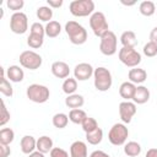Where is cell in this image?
<instances>
[{"instance_id":"cell-1","label":"cell","mask_w":157,"mask_h":157,"mask_svg":"<svg viewBox=\"0 0 157 157\" xmlns=\"http://www.w3.org/2000/svg\"><path fill=\"white\" fill-rule=\"evenodd\" d=\"M65 32L72 44L81 45L87 40V31L76 21H69L65 25Z\"/></svg>"},{"instance_id":"cell-2","label":"cell","mask_w":157,"mask_h":157,"mask_svg":"<svg viewBox=\"0 0 157 157\" xmlns=\"http://www.w3.org/2000/svg\"><path fill=\"white\" fill-rule=\"evenodd\" d=\"M93 77H94L96 90H98L101 92H105L112 87L113 78H112V74L108 69H105L103 66H99V67L94 69Z\"/></svg>"},{"instance_id":"cell-3","label":"cell","mask_w":157,"mask_h":157,"mask_svg":"<svg viewBox=\"0 0 157 157\" xmlns=\"http://www.w3.org/2000/svg\"><path fill=\"white\" fill-rule=\"evenodd\" d=\"M26 94H27V98L34 103H45L49 99L50 92H49V88L44 85L32 83L27 87Z\"/></svg>"},{"instance_id":"cell-4","label":"cell","mask_w":157,"mask_h":157,"mask_svg":"<svg viewBox=\"0 0 157 157\" xmlns=\"http://www.w3.org/2000/svg\"><path fill=\"white\" fill-rule=\"evenodd\" d=\"M69 10L76 17H85L93 13L94 2L92 0H74L70 2Z\"/></svg>"},{"instance_id":"cell-5","label":"cell","mask_w":157,"mask_h":157,"mask_svg":"<svg viewBox=\"0 0 157 157\" xmlns=\"http://www.w3.org/2000/svg\"><path fill=\"white\" fill-rule=\"evenodd\" d=\"M128 136H129V130L125 126V124H121V123L114 124L110 128L109 132H108V140L114 146L124 145L126 139H128Z\"/></svg>"},{"instance_id":"cell-6","label":"cell","mask_w":157,"mask_h":157,"mask_svg":"<svg viewBox=\"0 0 157 157\" xmlns=\"http://www.w3.org/2000/svg\"><path fill=\"white\" fill-rule=\"evenodd\" d=\"M90 26H91V29L94 33V36H97L99 38L105 32L109 31V26H108L107 18H105L104 13L101 12V11H96V12H93L91 15V17H90Z\"/></svg>"},{"instance_id":"cell-7","label":"cell","mask_w":157,"mask_h":157,"mask_svg":"<svg viewBox=\"0 0 157 157\" xmlns=\"http://www.w3.org/2000/svg\"><path fill=\"white\" fill-rule=\"evenodd\" d=\"M119 60L128 67H137L141 63V54L135 48H125L123 47L119 50Z\"/></svg>"},{"instance_id":"cell-8","label":"cell","mask_w":157,"mask_h":157,"mask_svg":"<svg viewBox=\"0 0 157 157\" xmlns=\"http://www.w3.org/2000/svg\"><path fill=\"white\" fill-rule=\"evenodd\" d=\"M117 44L118 39L114 32L108 31L101 37V43H99V50L102 54L110 56L117 53Z\"/></svg>"},{"instance_id":"cell-9","label":"cell","mask_w":157,"mask_h":157,"mask_svg":"<svg viewBox=\"0 0 157 157\" xmlns=\"http://www.w3.org/2000/svg\"><path fill=\"white\" fill-rule=\"evenodd\" d=\"M20 64L21 66L28 70H37L42 65V56L33 50H25L20 54Z\"/></svg>"},{"instance_id":"cell-10","label":"cell","mask_w":157,"mask_h":157,"mask_svg":"<svg viewBox=\"0 0 157 157\" xmlns=\"http://www.w3.org/2000/svg\"><path fill=\"white\" fill-rule=\"evenodd\" d=\"M10 29L16 34H23L28 29V18L26 13L18 11L10 17Z\"/></svg>"},{"instance_id":"cell-11","label":"cell","mask_w":157,"mask_h":157,"mask_svg":"<svg viewBox=\"0 0 157 157\" xmlns=\"http://www.w3.org/2000/svg\"><path fill=\"white\" fill-rule=\"evenodd\" d=\"M136 114V104L129 101H124L119 104V115L123 123L129 124L132 117Z\"/></svg>"},{"instance_id":"cell-12","label":"cell","mask_w":157,"mask_h":157,"mask_svg":"<svg viewBox=\"0 0 157 157\" xmlns=\"http://www.w3.org/2000/svg\"><path fill=\"white\" fill-rule=\"evenodd\" d=\"M94 72V69L88 63H80L74 69V76L78 81H86L88 80Z\"/></svg>"},{"instance_id":"cell-13","label":"cell","mask_w":157,"mask_h":157,"mask_svg":"<svg viewBox=\"0 0 157 157\" xmlns=\"http://www.w3.org/2000/svg\"><path fill=\"white\" fill-rule=\"evenodd\" d=\"M50 69L52 74L58 78H67L70 75V67L64 61H54Z\"/></svg>"},{"instance_id":"cell-14","label":"cell","mask_w":157,"mask_h":157,"mask_svg":"<svg viewBox=\"0 0 157 157\" xmlns=\"http://www.w3.org/2000/svg\"><path fill=\"white\" fill-rule=\"evenodd\" d=\"M20 146H21V151L23 153L29 155V153L34 152V150L37 148V140L31 135H25L21 139Z\"/></svg>"},{"instance_id":"cell-15","label":"cell","mask_w":157,"mask_h":157,"mask_svg":"<svg viewBox=\"0 0 157 157\" xmlns=\"http://www.w3.org/2000/svg\"><path fill=\"white\" fill-rule=\"evenodd\" d=\"M128 76H129L130 82H132L134 85H135V83L139 85V83H142V82L146 81V78H147V72H146V70H144V69H141V67H132V69H130Z\"/></svg>"},{"instance_id":"cell-16","label":"cell","mask_w":157,"mask_h":157,"mask_svg":"<svg viewBox=\"0 0 157 157\" xmlns=\"http://www.w3.org/2000/svg\"><path fill=\"white\" fill-rule=\"evenodd\" d=\"M70 157H88L87 156V145L83 141H75L70 146Z\"/></svg>"},{"instance_id":"cell-17","label":"cell","mask_w":157,"mask_h":157,"mask_svg":"<svg viewBox=\"0 0 157 157\" xmlns=\"http://www.w3.org/2000/svg\"><path fill=\"white\" fill-rule=\"evenodd\" d=\"M150 99V91L147 87L145 86H136L135 88V93L132 96V101L134 103H137V104H144L146 103L147 101Z\"/></svg>"},{"instance_id":"cell-18","label":"cell","mask_w":157,"mask_h":157,"mask_svg":"<svg viewBox=\"0 0 157 157\" xmlns=\"http://www.w3.org/2000/svg\"><path fill=\"white\" fill-rule=\"evenodd\" d=\"M6 76L11 82H21L25 77L23 70L17 65H11L6 70Z\"/></svg>"},{"instance_id":"cell-19","label":"cell","mask_w":157,"mask_h":157,"mask_svg":"<svg viewBox=\"0 0 157 157\" xmlns=\"http://www.w3.org/2000/svg\"><path fill=\"white\" fill-rule=\"evenodd\" d=\"M135 88L136 86L132 83V82H123L119 87V94L121 98H124L125 101H129V99H132V96L135 93Z\"/></svg>"},{"instance_id":"cell-20","label":"cell","mask_w":157,"mask_h":157,"mask_svg":"<svg viewBox=\"0 0 157 157\" xmlns=\"http://www.w3.org/2000/svg\"><path fill=\"white\" fill-rule=\"evenodd\" d=\"M120 42H121L123 47H125V48H135V45L137 44V38H136L135 32H132V31L123 32V34L120 36Z\"/></svg>"},{"instance_id":"cell-21","label":"cell","mask_w":157,"mask_h":157,"mask_svg":"<svg viewBox=\"0 0 157 157\" xmlns=\"http://www.w3.org/2000/svg\"><path fill=\"white\" fill-rule=\"evenodd\" d=\"M52 150H53V140L49 136L43 135L37 140V151L42 153H48Z\"/></svg>"},{"instance_id":"cell-22","label":"cell","mask_w":157,"mask_h":157,"mask_svg":"<svg viewBox=\"0 0 157 157\" xmlns=\"http://www.w3.org/2000/svg\"><path fill=\"white\" fill-rule=\"evenodd\" d=\"M83 103H85V99H83V97H82L81 94L74 93V94H70V96H67V97L65 98V104H66L69 108H71V109L81 108V107L83 105Z\"/></svg>"},{"instance_id":"cell-23","label":"cell","mask_w":157,"mask_h":157,"mask_svg":"<svg viewBox=\"0 0 157 157\" xmlns=\"http://www.w3.org/2000/svg\"><path fill=\"white\" fill-rule=\"evenodd\" d=\"M1 69V82H0V92L6 96V97H11L13 94V90H12V86L10 83V81L5 77V70L4 67H0Z\"/></svg>"},{"instance_id":"cell-24","label":"cell","mask_w":157,"mask_h":157,"mask_svg":"<svg viewBox=\"0 0 157 157\" xmlns=\"http://www.w3.org/2000/svg\"><path fill=\"white\" fill-rule=\"evenodd\" d=\"M61 32V26L58 21H50L47 23L45 26V34L49 37V38H55L60 34Z\"/></svg>"},{"instance_id":"cell-25","label":"cell","mask_w":157,"mask_h":157,"mask_svg":"<svg viewBox=\"0 0 157 157\" xmlns=\"http://www.w3.org/2000/svg\"><path fill=\"white\" fill-rule=\"evenodd\" d=\"M87 118V114L85 110L77 108V109H71L69 113V120L72 121L74 124H82V121Z\"/></svg>"},{"instance_id":"cell-26","label":"cell","mask_w":157,"mask_h":157,"mask_svg":"<svg viewBox=\"0 0 157 157\" xmlns=\"http://www.w3.org/2000/svg\"><path fill=\"white\" fill-rule=\"evenodd\" d=\"M124 152L126 156L129 157H136L140 155L141 152V146L140 144H137L136 141H129L128 144H125L124 146Z\"/></svg>"},{"instance_id":"cell-27","label":"cell","mask_w":157,"mask_h":157,"mask_svg":"<svg viewBox=\"0 0 157 157\" xmlns=\"http://www.w3.org/2000/svg\"><path fill=\"white\" fill-rule=\"evenodd\" d=\"M139 10L141 12V15L146 16V17H150L152 16L155 12H156V5L153 1H150V0H146V1H142L139 6Z\"/></svg>"},{"instance_id":"cell-28","label":"cell","mask_w":157,"mask_h":157,"mask_svg":"<svg viewBox=\"0 0 157 157\" xmlns=\"http://www.w3.org/2000/svg\"><path fill=\"white\" fill-rule=\"evenodd\" d=\"M102 139H103V130L101 128H97L96 130L86 134V140L91 145H98V144H101Z\"/></svg>"},{"instance_id":"cell-29","label":"cell","mask_w":157,"mask_h":157,"mask_svg":"<svg viewBox=\"0 0 157 157\" xmlns=\"http://www.w3.org/2000/svg\"><path fill=\"white\" fill-rule=\"evenodd\" d=\"M15 139V132L10 128H2L0 130V145H10Z\"/></svg>"},{"instance_id":"cell-30","label":"cell","mask_w":157,"mask_h":157,"mask_svg":"<svg viewBox=\"0 0 157 157\" xmlns=\"http://www.w3.org/2000/svg\"><path fill=\"white\" fill-rule=\"evenodd\" d=\"M37 17L43 22H50L53 17V10L49 6H40L37 9Z\"/></svg>"},{"instance_id":"cell-31","label":"cell","mask_w":157,"mask_h":157,"mask_svg":"<svg viewBox=\"0 0 157 157\" xmlns=\"http://www.w3.org/2000/svg\"><path fill=\"white\" fill-rule=\"evenodd\" d=\"M76 90H77V80H76V78L67 77V78L64 80V82H63V91H64L67 96L74 94Z\"/></svg>"},{"instance_id":"cell-32","label":"cell","mask_w":157,"mask_h":157,"mask_svg":"<svg viewBox=\"0 0 157 157\" xmlns=\"http://www.w3.org/2000/svg\"><path fill=\"white\" fill-rule=\"evenodd\" d=\"M67 123H69V115H66L65 113H56L53 117V125L58 129L66 128Z\"/></svg>"},{"instance_id":"cell-33","label":"cell","mask_w":157,"mask_h":157,"mask_svg":"<svg viewBox=\"0 0 157 157\" xmlns=\"http://www.w3.org/2000/svg\"><path fill=\"white\" fill-rule=\"evenodd\" d=\"M43 42H44V37L37 36V34H32V33H29V36L27 38V44L33 49L40 48L43 45Z\"/></svg>"},{"instance_id":"cell-34","label":"cell","mask_w":157,"mask_h":157,"mask_svg":"<svg viewBox=\"0 0 157 157\" xmlns=\"http://www.w3.org/2000/svg\"><path fill=\"white\" fill-rule=\"evenodd\" d=\"M81 126H82V129H83V131H85L86 134H87V132H91V131H93V130H96L97 128H99L97 120H96L94 118H91V117H87V118L82 121Z\"/></svg>"},{"instance_id":"cell-35","label":"cell","mask_w":157,"mask_h":157,"mask_svg":"<svg viewBox=\"0 0 157 157\" xmlns=\"http://www.w3.org/2000/svg\"><path fill=\"white\" fill-rule=\"evenodd\" d=\"M144 54L148 58H152V56H156L157 55V44L153 43V42H147L145 45H144Z\"/></svg>"},{"instance_id":"cell-36","label":"cell","mask_w":157,"mask_h":157,"mask_svg":"<svg viewBox=\"0 0 157 157\" xmlns=\"http://www.w3.org/2000/svg\"><path fill=\"white\" fill-rule=\"evenodd\" d=\"M10 120V113L5 105V102L1 101V115H0V126H4Z\"/></svg>"},{"instance_id":"cell-37","label":"cell","mask_w":157,"mask_h":157,"mask_svg":"<svg viewBox=\"0 0 157 157\" xmlns=\"http://www.w3.org/2000/svg\"><path fill=\"white\" fill-rule=\"evenodd\" d=\"M29 29H31L32 34H37V36H42V37H44V34H45V27H43L42 23H39V22L32 23Z\"/></svg>"},{"instance_id":"cell-38","label":"cell","mask_w":157,"mask_h":157,"mask_svg":"<svg viewBox=\"0 0 157 157\" xmlns=\"http://www.w3.org/2000/svg\"><path fill=\"white\" fill-rule=\"evenodd\" d=\"M6 5L10 10H13L16 12H18L17 10H21L25 5V1L23 0H7L6 1Z\"/></svg>"},{"instance_id":"cell-39","label":"cell","mask_w":157,"mask_h":157,"mask_svg":"<svg viewBox=\"0 0 157 157\" xmlns=\"http://www.w3.org/2000/svg\"><path fill=\"white\" fill-rule=\"evenodd\" d=\"M50 157H69V153L60 147H53V150L49 152Z\"/></svg>"},{"instance_id":"cell-40","label":"cell","mask_w":157,"mask_h":157,"mask_svg":"<svg viewBox=\"0 0 157 157\" xmlns=\"http://www.w3.org/2000/svg\"><path fill=\"white\" fill-rule=\"evenodd\" d=\"M11 155V150L9 145H0V157H9Z\"/></svg>"},{"instance_id":"cell-41","label":"cell","mask_w":157,"mask_h":157,"mask_svg":"<svg viewBox=\"0 0 157 157\" xmlns=\"http://www.w3.org/2000/svg\"><path fill=\"white\" fill-rule=\"evenodd\" d=\"M47 2H48V6L52 9H56L63 5V0H48Z\"/></svg>"},{"instance_id":"cell-42","label":"cell","mask_w":157,"mask_h":157,"mask_svg":"<svg viewBox=\"0 0 157 157\" xmlns=\"http://www.w3.org/2000/svg\"><path fill=\"white\" fill-rule=\"evenodd\" d=\"M90 157H110L108 153H105L104 151H101V150H96V151H93L91 155H90Z\"/></svg>"},{"instance_id":"cell-43","label":"cell","mask_w":157,"mask_h":157,"mask_svg":"<svg viewBox=\"0 0 157 157\" xmlns=\"http://www.w3.org/2000/svg\"><path fill=\"white\" fill-rule=\"evenodd\" d=\"M150 40L157 44V27H155L150 33Z\"/></svg>"},{"instance_id":"cell-44","label":"cell","mask_w":157,"mask_h":157,"mask_svg":"<svg viewBox=\"0 0 157 157\" xmlns=\"http://www.w3.org/2000/svg\"><path fill=\"white\" fill-rule=\"evenodd\" d=\"M146 157H157V148H150V150H147Z\"/></svg>"},{"instance_id":"cell-45","label":"cell","mask_w":157,"mask_h":157,"mask_svg":"<svg viewBox=\"0 0 157 157\" xmlns=\"http://www.w3.org/2000/svg\"><path fill=\"white\" fill-rule=\"evenodd\" d=\"M28 157H44V153H42V152H39V151H34V152L29 153Z\"/></svg>"},{"instance_id":"cell-46","label":"cell","mask_w":157,"mask_h":157,"mask_svg":"<svg viewBox=\"0 0 157 157\" xmlns=\"http://www.w3.org/2000/svg\"><path fill=\"white\" fill-rule=\"evenodd\" d=\"M121 4L128 5V6H131V5H134V4H135V1H132V2H125V1H121Z\"/></svg>"}]
</instances>
